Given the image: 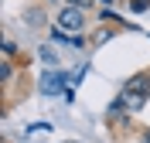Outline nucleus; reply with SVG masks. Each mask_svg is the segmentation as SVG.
Wrapping results in <instances>:
<instances>
[{"label": "nucleus", "mask_w": 150, "mask_h": 143, "mask_svg": "<svg viewBox=\"0 0 150 143\" xmlns=\"http://www.w3.org/2000/svg\"><path fill=\"white\" fill-rule=\"evenodd\" d=\"M116 31H120V27H106V24H99V27H96L92 34H89V41H92V48H103L106 41H112V38H116Z\"/></svg>", "instance_id": "423d86ee"}, {"label": "nucleus", "mask_w": 150, "mask_h": 143, "mask_svg": "<svg viewBox=\"0 0 150 143\" xmlns=\"http://www.w3.org/2000/svg\"><path fill=\"white\" fill-rule=\"evenodd\" d=\"M126 7H130L133 14H147V10H150V0H126Z\"/></svg>", "instance_id": "9d476101"}, {"label": "nucleus", "mask_w": 150, "mask_h": 143, "mask_svg": "<svg viewBox=\"0 0 150 143\" xmlns=\"http://www.w3.org/2000/svg\"><path fill=\"white\" fill-rule=\"evenodd\" d=\"M137 140H140V143H150V126H143V130H140V136H137Z\"/></svg>", "instance_id": "f8f14e48"}, {"label": "nucleus", "mask_w": 150, "mask_h": 143, "mask_svg": "<svg viewBox=\"0 0 150 143\" xmlns=\"http://www.w3.org/2000/svg\"><path fill=\"white\" fill-rule=\"evenodd\" d=\"M55 24H58V27H65L68 34H79V31H85L89 17H85V10H82V7H75V4H65V7L55 14Z\"/></svg>", "instance_id": "f257e3e1"}, {"label": "nucleus", "mask_w": 150, "mask_h": 143, "mask_svg": "<svg viewBox=\"0 0 150 143\" xmlns=\"http://www.w3.org/2000/svg\"><path fill=\"white\" fill-rule=\"evenodd\" d=\"M24 24H28V27H41V24H45V10L38 7V4L28 7V10H24Z\"/></svg>", "instance_id": "0eeeda50"}, {"label": "nucleus", "mask_w": 150, "mask_h": 143, "mask_svg": "<svg viewBox=\"0 0 150 143\" xmlns=\"http://www.w3.org/2000/svg\"><path fill=\"white\" fill-rule=\"evenodd\" d=\"M65 4H75V7H82V10H89L92 4H99V0H65Z\"/></svg>", "instance_id": "9b49d317"}, {"label": "nucleus", "mask_w": 150, "mask_h": 143, "mask_svg": "<svg viewBox=\"0 0 150 143\" xmlns=\"http://www.w3.org/2000/svg\"><path fill=\"white\" fill-rule=\"evenodd\" d=\"M116 99L123 102V109H126V113H140L143 102H147V95H143V92H133V89H126V85H123V92L116 95Z\"/></svg>", "instance_id": "20e7f679"}, {"label": "nucleus", "mask_w": 150, "mask_h": 143, "mask_svg": "<svg viewBox=\"0 0 150 143\" xmlns=\"http://www.w3.org/2000/svg\"><path fill=\"white\" fill-rule=\"evenodd\" d=\"M116 4H120V0H116Z\"/></svg>", "instance_id": "ddd939ff"}, {"label": "nucleus", "mask_w": 150, "mask_h": 143, "mask_svg": "<svg viewBox=\"0 0 150 143\" xmlns=\"http://www.w3.org/2000/svg\"><path fill=\"white\" fill-rule=\"evenodd\" d=\"M106 126H109L112 140H130L133 133H140L137 130V123H133V113H120V116H106Z\"/></svg>", "instance_id": "f03ea898"}, {"label": "nucleus", "mask_w": 150, "mask_h": 143, "mask_svg": "<svg viewBox=\"0 0 150 143\" xmlns=\"http://www.w3.org/2000/svg\"><path fill=\"white\" fill-rule=\"evenodd\" d=\"M38 55H41V61H48L51 68L58 65V58H55V51H51V44H41V51H38Z\"/></svg>", "instance_id": "1a4fd4ad"}, {"label": "nucleus", "mask_w": 150, "mask_h": 143, "mask_svg": "<svg viewBox=\"0 0 150 143\" xmlns=\"http://www.w3.org/2000/svg\"><path fill=\"white\" fill-rule=\"evenodd\" d=\"M126 89H133V92H143L150 99V68L147 72H133L130 78H126Z\"/></svg>", "instance_id": "39448f33"}, {"label": "nucleus", "mask_w": 150, "mask_h": 143, "mask_svg": "<svg viewBox=\"0 0 150 143\" xmlns=\"http://www.w3.org/2000/svg\"><path fill=\"white\" fill-rule=\"evenodd\" d=\"M72 143H75V140H72Z\"/></svg>", "instance_id": "4468645a"}, {"label": "nucleus", "mask_w": 150, "mask_h": 143, "mask_svg": "<svg viewBox=\"0 0 150 143\" xmlns=\"http://www.w3.org/2000/svg\"><path fill=\"white\" fill-rule=\"evenodd\" d=\"M65 85H68V78L62 75V72H45V75H41V82H38V89H41V92L45 95H55V92H65Z\"/></svg>", "instance_id": "7ed1b4c3"}, {"label": "nucleus", "mask_w": 150, "mask_h": 143, "mask_svg": "<svg viewBox=\"0 0 150 143\" xmlns=\"http://www.w3.org/2000/svg\"><path fill=\"white\" fill-rule=\"evenodd\" d=\"M0 55H4V58H17V55H21V48H17V41H10V38H4V41H0Z\"/></svg>", "instance_id": "6e6552de"}]
</instances>
